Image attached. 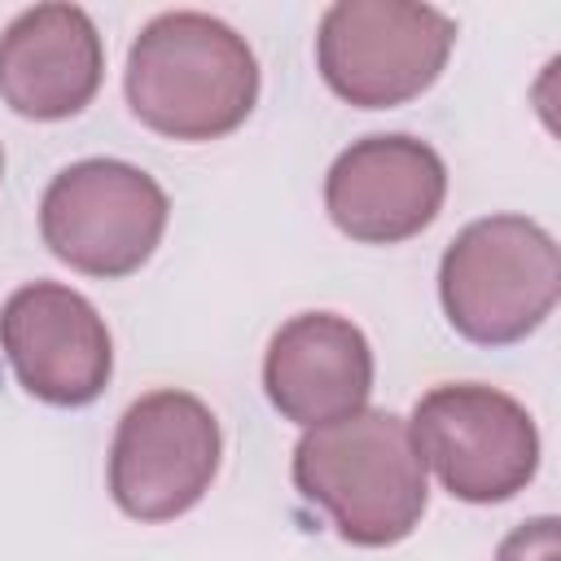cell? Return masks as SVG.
Instances as JSON below:
<instances>
[{
    "label": "cell",
    "instance_id": "4",
    "mask_svg": "<svg viewBox=\"0 0 561 561\" xmlns=\"http://www.w3.org/2000/svg\"><path fill=\"white\" fill-rule=\"evenodd\" d=\"M456 22L416 0H337L316 31L320 79L359 110H394L421 96L447 66Z\"/></svg>",
    "mask_w": 561,
    "mask_h": 561
},
{
    "label": "cell",
    "instance_id": "1",
    "mask_svg": "<svg viewBox=\"0 0 561 561\" xmlns=\"http://www.w3.org/2000/svg\"><path fill=\"white\" fill-rule=\"evenodd\" d=\"M294 486L355 548H390L421 526L430 478L399 412L359 408L342 421L302 430Z\"/></svg>",
    "mask_w": 561,
    "mask_h": 561
},
{
    "label": "cell",
    "instance_id": "5",
    "mask_svg": "<svg viewBox=\"0 0 561 561\" xmlns=\"http://www.w3.org/2000/svg\"><path fill=\"white\" fill-rule=\"evenodd\" d=\"M167 215L171 202L149 171L123 158H83L44 188L39 237L75 272L118 280L149 263Z\"/></svg>",
    "mask_w": 561,
    "mask_h": 561
},
{
    "label": "cell",
    "instance_id": "7",
    "mask_svg": "<svg viewBox=\"0 0 561 561\" xmlns=\"http://www.w3.org/2000/svg\"><path fill=\"white\" fill-rule=\"evenodd\" d=\"M219 421L188 390H149L118 416L110 495L136 522H175L219 473Z\"/></svg>",
    "mask_w": 561,
    "mask_h": 561
},
{
    "label": "cell",
    "instance_id": "12",
    "mask_svg": "<svg viewBox=\"0 0 561 561\" xmlns=\"http://www.w3.org/2000/svg\"><path fill=\"white\" fill-rule=\"evenodd\" d=\"M557 517H530L517 530L504 535L495 561H561V539H557Z\"/></svg>",
    "mask_w": 561,
    "mask_h": 561
},
{
    "label": "cell",
    "instance_id": "2",
    "mask_svg": "<svg viewBox=\"0 0 561 561\" xmlns=\"http://www.w3.org/2000/svg\"><path fill=\"white\" fill-rule=\"evenodd\" d=\"M123 92L131 114L171 140H219L259 101V61L228 22L171 9L140 26L127 48Z\"/></svg>",
    "mask_w": 561,
    "mask_h": 561
},
{
    "label": "cell",
    "instance_id": "11",
    "mask_svg": "<svg viewBox=\"0 0 561 561\" xmlns=\"http://www.w3.org/2000/svg\"><path fill=\"white\" fill-rule=\"evenodd\" d=\"M105 75V44L79 4L22 9L0 35V101L39 123L79 114Z\"/></svg>",
    "mask_w": 561,
    "mask_h": 561
},
{
    "label": "cell",
    "instance_id": "10",
    "mask_svg": "<svg viewBox=\"0 0 561 561\" xmlns=\"http://www.w3.org/2000/svg\"><path fill=\"white\" fill-rule=\"evenodd\" d=\"M263 390L272 408L311 430L368 408L373 346L359 324L333 311H302L285 320L263 355Z\"/></svg>",
    "mask_w": 561,
    "mask_h": 561
},
{
    "label": "cell",
    "instance_id": "3",
    "mask_svg": "<svg viewBox=\"0 0 561 561\" xmlns=\"http://www.w3.org/2000/svg\"><path fill=\"white\" fill-rule=\"evenodd\" d=\"M447 324L473 346L530 337L561 298V250L526 215H486L451 237L438 263Z\"/></svg>",
    "mask_w": 561,
    "mask_h": 561
},
{
    "label": "cell",
    "instance_id": "9",
    "mask_svg": "<svg viewBox=\"0 0 561 561\" xmlns=\"http://www.w3.org/2000/svg\"><path fill=\"white\" fill-rule=\"evenodd\" d=\"M447 197V167L434 145L377 131L351 140L324 175V210L351 241L399 245L425 232Z\"/></svg>",
    "mask_w": 561,
    "mask_h": 561
},
{
    "label": "cell",
    "instance_id": "6",
    "mask_svg": "<svg viewBox=\"0 0 561 561\" xmlns=\"http://www.w3.org/2000/svg\"><path fill=\"white\" fill-rule=\"evenodd\" d=\"M408 430L425 469L465 504H504L539 469V430L526 403L482 381L425 390Z\"/></svg>",
    "mask_w": 561,
    "mask_h": 561
},
{
    "label": "cell",
    "instance_id": "13",
    "mask_svg": "<svg viewBox=\"0 0 561 561\" xmlns=\"http://www.w3.org/2000/svg\"><path fill=\"white\" fill-rule=\"evenodd\" d=\"M0 175H4V149H0Z\"/></svg>",
    "mask_w": 561,
    "mask_h": 561
},
{
    "label": "cell",
    "instance_id": "8",
    "mask_svg": "<svg viewBox=\"0 0 561 561\" xmlns=\"http://www.w3.org/2000/svg\"><path fill=\"white\" fill-rule=\"evenodd\" d=\"M0 351L22 390L53 408H88L114 373V342L101 311L57 280H31L9 294Z\"/></svg>",
    "mask_w": 561,
    "mask_h": 561
}]
</instances>
